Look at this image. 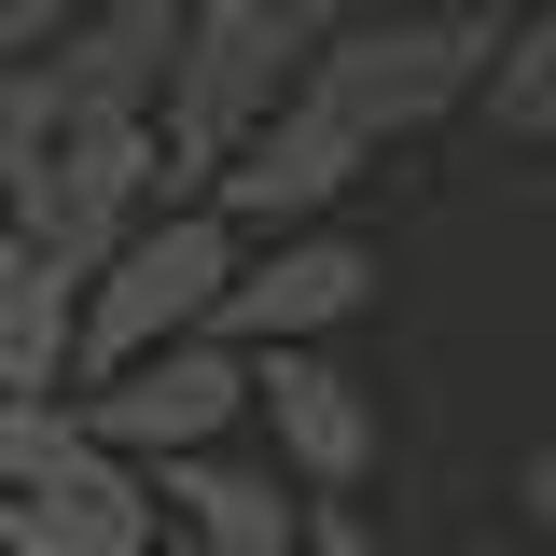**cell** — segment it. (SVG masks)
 <instances>
[{"instance_id":"6da1fadb","label":"cell","mask_w":556,"mask_h":556,"mask_svg":"<svg viewBox=\"0 0 556 556\" xmlns=\"http://www.w3.org/2000/svg\"><path fill=\"white\" fill-rule=\"evenodd\" d=\"M320 28H334L320 0H181V42H167V84H153V181H167V208H195L223 181V153L306 84Z\"/></svg>"},{"instance_id":"7a4b0ae2","label":"cell","mask_w":556,"mask_h":556,"mask_svg":"<svg viewBox=\"0 0 556 556\" xmlns=\"http://www.w3.org/2000/svg\"><path fill=\"white\" fill-rule=\"evenodd\" d=\"M486 42H501V14H486V0H376V14H334V28H320L306 98H320L362 153H390V139L473 112Z\"/></svg>"},{"instance_id":"3957f363","label":"cell","mask_w":556,"mask_h":556,"mask_svg":"<svg viewBox=\"0 0 556 556\" xmlns=\"http://www.w3.org/2000/svg\"><path fill=\"white\" fill-rule=\"evenodd\" d=\"M237 251H251V237H237L223 208H153L126 251H98V265H84V306H70V390H98V376H126L153 348L208 334Z\"/></svg>"},{"instance_id":"277c9868","label":"cell","mask_w":556,"mask_h":556,"mask_svg":"<svg viewBox=\"0 0 556 556\" xmlns=\"http://www.w3.org/2000/svg\"><path fill=\"white\" fill-rule=\"evenodd\" d=\"M153 486L98 459L56 404L14 417V473H0V556H153Z\"/></svg>"},{"instance_id":"5b68a950","label":"cell","mask_w":556,"mask_h":556,"mask_svg":"<svg viewBox=\"0 0 556 556\" xmlns=\"http://www.w3.org/2000/svg\"><path fill=\"white\" fill-rule=\"evenodd\" d=\"M153 208H167V181H153V126H56L42 153H28L14 208H0V237L42 251L56 278H84L98 251H126Z\"/></svg>"},{"instance_id":"8992f818","label":"cell","mask_w":556,"mask_h":556,"mask_svg":"<svg viewBox=\"0 0 556 556\" xmlns=\"http://www.w3.org/2000/svg\"><path fill=\"white\" fill-rule=\"evenodd\" d=\"M56 417L98 459L153 473V459H195V445H237L251 431V362L223 334H181V348H153V362H126V376H98V390H70Z\"/></svg>"},{"instance_id":"52a82bcc","label":"cell","mask_w":556,"mask_h":556,"mask_svg":"<svg viewBox=\"0 0 556 556\" xmlns=\"http://www.w3.org/2000/svg\"><path fill=\"white\" fill-rule=\"evenodd\" d=\"M251 431H265V473L306 501H362L390 459V417L334 348H251Z\"/></svg>"},{"instance_id":"ba28073f","label":"cell","mask_w":556,"mask_h":556,"mask_svg":"<svg viewBox=\"0 0 556 556\" xmlns=\"http://www.w3.org/2000/svg\"><path fill=\"white\" fill-rule=\"evenodd\" d=\"M362 306H376V251L334 237V223H292V237H251V251H237L208 334L251 362V348H320L334 320H362Z\"/></svg>"},{"instance_id":"9c48e42d","label":"cell","mask_w":556,"mask_h":556,"mask_svg":"<svg viewBox=\"0 0 556 556\" xmlns=\"http://www.w3.org/2000/svg\"><path fill=\"white\" fill-rule=\"evenodd\" d=\"M167 42H181V0H84L56 28V126H153V84H167Z\"/></svg>"},{"instance_id":"30bf717a","label":"cell","mask_w":556,"mask_h":556,"mask_svg":"<svg viewBox=\"0 0 556 556\" xmlns=\"http://www.w3.org/2000/svg\"><path fill=\"white\" fill-rule=\"evenodd\" d=\"M153 529L195 556H292V529H306V501L265 473V445H195V459H153Z\"/></svg>"},{"instance_id":"8fae6325","label":"cell","mask_w":556,"mask_h":556,"mask_svg":"<svg viewBox=\"0 0 556 556\" xmlns=\"http://www.w3.org/2000/svg\"><path fill=\"white\" fill-rule=\"evenodd\" d=\"M70 306H84V278L0 237V404H70Z\"/></svg>"},{"instance_id":"7c38bea8","label":"cell","mask_w":556,"mask_h":556,"mask_svg":"<svg viewBox=\"0 0 556 556\" xmlns=\"http://www.w3.org/2000/svg\"><path fill=\"white\" fill-rule=\"evenodd\" d=\"M473 112L501 139H556V0H515L501 14V42L473 70Z\"/></svg>"},{"instance_id":"4fadbf2b","label":"cell","mask_w":556,"mask_h":556,"mask_svg":"<svg viewBox=\"0 0 556 556\" xmlns=\"http://www.w3.org/2000/svg\"><path fill=\"white\" fill-rule=\"evenodd\" d=\"M56 139V84H42V56L0 70V208H14V181H28V153Z\"/></svg>"},{"instance_id":"5bb4252c","label":"cell","mask_w":556,"mask_h":556,"mask_svg":"<svg viewBox=\"0 0 556 556\" xmlns=\"http://www.w3.org/2000/svg\"><path fill=\"white\" fill-rule=\"evenodd\" d=\"M292 556H390V543H376V515H362V501H306Z\"/></svg>"},{"instance_id":"9a60e30c","label":"cell","mask_w":556,"mask_h":556,"mask_svg":"<svg viewBox=\"0 0 556 556\" xmlns=\"http://www.w3.org/2000/svg\"><path fill=\"white\" fill-rule=\"evenodd\" d=\"M84 14V0H0V70H28V56H56V28Z\"/></svg>"},{"instance_id":"2e32d148","label":"cell","mask_w":556,"mask_h":556,"mask_svg":"<svg viewBox=\"0 0 556 556\" xmlns=\"http://www.w3.org/2000/svg\"><path fill=\"white\" fill-rule=\"evenodd\" d=\"M515 515H529V529L556 543V445H529V473H515Z\"/></svg>"},{"instance_id":"e0dca14e","label":"cell","mask_w":556,"mask_h":556,"mask_svg":"<svg viewBox=\"0 0 556 556\" xmlns=\"http://www.w3.org/2000/svg\"><path fill=\"white\" fill-rule=\"evenodd\" d=\"M14 417H28V404H0V473H14Z\"/></svg>"},{"instance_id":"ac0fdd59","label":"cell","mask_w":556,"mask_h":556,"mask_svg":"<svg viewBox=\"0 0 556 556\" xmlns=\"http://www.w3.org/2000/svg\"><path fill=\"white\" fill-rule=\"evenodd\" d=\"M320 14H376V0H320Z\"/></svg>"},{"instance_id":"d6986e66","label":"cell","mask_w":556,"mask_h":556,"mask_svg":"<svg viewBox=\"0 0 556 556\" xmlns=\"http://www.w3.org/2000/svg\"><path fill=\"white\" fill-rule=\"evenodd\" d=\"M153 556H195V543H153Z\"/></svg>"},{"instance_id":"ffe728a7","label":"cell","mask_w":556,"mask_h":556,"mask_svg":"<svg viewBox=\"0 0 556 556\" xmlns=\"http://www.w3.org/2000/svg\"><path fill=\"white\" fill-rule=\"evenodd\" d=\"M486 14H501V0H486Z\"/></svg>"}]
</instances>
